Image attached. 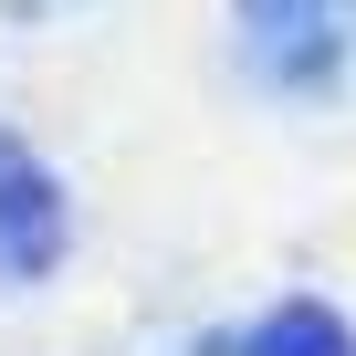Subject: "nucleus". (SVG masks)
<instances>
[{
	"instance_id": "7ed1b4c3",
	"label": "nucleus",
	"mask_w": 356,
	"mask_h": 356,
	"mask_svg": "<svg viewBox=\"0 0 356 356\" xmlns=\"http://www.w3.org/2000/svg\"><path fill=\"white\" fill-rule=\"evenodd\" d=\"M210 356H356V325L335 314V304H314V293H293V304H273V314H252L231 346H210Z\"/></svg>"
},
{
	"instance_id": "f03ea898",
	"label": "nucleus",
	"mask_w": 356,
	"mask_h": 356,
	"mask_svg": "<svg viewBox=\"0 0 356 356\" xmlns=\"http://www.w3.org/2000/svg\"><path fill=\"white\" fill-rule=\"evenodd\" d=\"M63 262V189L32 147L0 136V283H42Z\"/></svg>"
},
{
	"instance_id": "20e7f679",
	"label": "nucleus",
	"mask_w": 356,
	"mask_h": 356,
	"mask_svg": "<svg viewBox=\"0 0 356 356\" xmlns=\"http://www.w3.org/2000/svg\"><path fill=\"white\" fill-rule=\"evenodd\" d=\"M11 22H53V11H84V0H0Z\"/></svg>"
},
{
	"instance_id": "f257e3e1",
	"label": "nucleus",
	"mask_w": 356,
	"mask_h": 356,
	"mask_svg": "<svg viewBox=\"0 0 356 356\" xmlns=\"http://www.w3.org/2000/svg\"><path fill=\"white\" fill-rule=\"evenodd\" d=\"M231 22H241L252 74L283 95H325L356 53V0H231Z\"/></svg>"
}]
</instances>
